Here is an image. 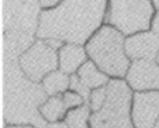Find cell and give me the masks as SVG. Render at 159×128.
I'll list each match as a JSON object with an SVG mask.
<instances>
[{"label":"cell","mask_w":159,"mask_h":128,"mask_svg":"<svg viewBox=\"0 0 159 128\" xmlns=\"http://www.w3.org/2000/svg\"><path fill=\"white\" fill-rule=\"evenodd\" d=\"M108 0H62L57 6L42 10L36 38L86 45L105 24Z\"/></svg>","instance_id":"obj_1"},{"label":"cell","mask_w":159,"mask_h":128,"mask_svg":"<svg viewBox=\"0 0 159 128\" xmlns=\"http://www.w3.org/2000/svg\"><path fill=\"white\" fill-rule=\"evenodd\" d=\"M4 95L2 117L6 126H32L47 128L49 126L39 113V106L48 96L40 83H33L20 70L19 64H7Z\"/></svg>","instance_id":"obj_2"},{"label":"cell","mask_w":159,"mask_h":128,"mask_svg":"<svg viewBox=\"0 0 159 128\" xmlns=\"http://www.w3.org/2000/svg\"><path fill=\"white\" fill-rule=\"evenodd\" d=\"M125 38L118 29L103 24L84 45L89 60L109 78L124 80L131 65L125 50Z\"/></svg>","instance_id":"obj_3"},{"label":"cell","mask_w":159,"mask_h":128,"mask_svg":"<svg viewBox=\"0 0 159 128\" xmlns=\"http://www.w3.org/2000/svg\"><path fill=\"white\" fill-rule=\"evenodd\" d=\"M133 90L125 80L111 78L103 107L90 115V128H134L131 117Z\"/></svg>","instance_id":"obj_4"},{"label":"cell","mask_w":159,"mask_h":128,"mask_svg":"<svg viewBox=\"0 0 159 128\" xmlns=\"http://www.w3.org/2000/svg\"><path fill=\"white\" fill-rule=\"evenodd\" d=\"M157 10L151 0H108L105 24L125 36L151 30Z\"/></svg>","instance_id":"obj_5"},{"label":"cell","mask_w":159,"mask_h":128,"mask_svg":"<svg viewBox=\"0 0 159 128\" xmlns=\"http://www.w3.org/2000/svg\"><path fill=\"white\" fill-rule=\"evenodd\" d=\"M39 0H2V19L6 33L36 37L39 15Z\"/></svg>","instance_id":"obj_6"},{"label":"cell","mask_w":159,"mask_h":128,"mask_svg":"<svg viewBox=\"0 0 159 128\" xmlns=\"http://www.w3.org/2000/svg\"><path fill=\"white\" fill-rule=\"evenodd\" d=\"M20 70L33 83H40L43 78L58 69V50L51 47L44 39L36 38L18 57Z\"/></svg>","instance_id":"obj_7"},{"label":"cell","mask_w":159,"mask_h":128,"mask_svg":"<svg viewBox=\"0 0 159 128\" xmlns=\"http://www.w3.org/2000/svg\"><path fill=\"white\" fill-rule=\"evenodd\" d=\"M131 117L134 128H154L159 120V90L133 91Z\"/></svg>","instance_id":"obj_8"},{"label":"cell","mask_w":159,"mask_h":128,"mask_svg":"<svg viewBox=\"0 0 159 128\" xmlns=\"http://www.w3.org/2000/svg\"><path fill=\"white\" fill-rule=\"evenodd\" d=\"M124 80L133 91L159 90V64L156 60L132 61Z\"/></svg>","instance_id":"obj_9"},{"label":"cell","mask_w":159,"mask_h":128,"mask_svg":"<svg viewBox=\"0 0 159 128\" xmlns=\"http://www.w3.org/2000/svg\"><path fill=\"white\" fill-rule=\"evenodd\" d=\"M125 50L131 62L156 60L159 52V34L151 29L127 36L125 38Z\"/></svg>","instance_id":"obj_10"},{"label":"cell","mask_w":159,"mask_h":128,"mask_svg":"<svg viewBox=\"0 0 159 128\" xmlns=\"http://www.w3.org/2000/svg\"><path fill=\"white\" fill-rule=\"evenodd\" d=\"M89 60L84 45L66 43L58 50V69L64 74L74 75Z\"/></svg>","instance_id":"obj_11"},{"label":"cell","mask_w":159,"mask_h":128,"mask_svg":"<svg viewBox=\"0 0 159 128\" xmlns=\"http://www.w3.org/2000/svg\"><path fill=\"white\" fill-rule=\"evenodd\" d=\"M76 75H77L81 83L86 88H88L89 90L106 87L108 82L111 81V78L105 73H102L98 68V65L90 60H88L82 67L80 68Z\"/></svg>","instance_id":"obj_12"},{"label":"cell","mask_w":159,"mask_h":128,"mask_svg":"<svg viewBox=\"0 0 159 128\" xmlns=\"http://www.w3.org/2000/svg\"><path fill=\"white\" fill-rule=\"evenodd\" d=\"M68 108L63 101L62 95L49 96L45 101L39 106V113L42 117L50 123H60L63 122L68 114Z\"/></svg>","instance_id":"obj_13"},{"label":"cell","mask_w":159,"mask_h":128,"mask_svg":"<svg viewBox=\"0 0 159 128\" xmlns=\"http://www.w3.org/2000/svg\"><path fill=\"white\" fill-rule=\"evenodd\" d=\"M40 86L48 96L63 95L70 88V75L57 69L47 75L40 82Z\"/></svg>","instance_id":"obj_14"},{"label":"cell","mask_w":159,"mask_h":128,"mask_svg":"<svg viewBox=\"0 0 159 128\" xmlns=\"http://www.w3.org/2000/svg\"><path fill=\"white\" fill-rule=\"evenodd\" d=\"M90 115L92 110L88 104L80 108L70 109L64 119L66 128H90Z\"/></svg>","instance_id":"obj_15"},{"label":"cell","mask_w":159,"mask_h":128,"mask_svg":"<svg viewBox=\"0 0 159 128\" xmlns=\"http://www.w3.org/2000/svg\"><path fill=\"white\" fill-rule=\"evenodd\" d=\"M106 100H107V86L106 87H101L92 90L90 96H89V101H88V106L90 108L92 113L100 110L101 108L103 107Z\"/></svg>","instance_id":"obj_16"},{"label":"cell","mask_w":159,"mask_h":128,"mask_svg":"<svg viewBox=\"0 0 159 128\" xmlns=\"http://www.w3.org/2000/svg\"><path fill=\"white\" fill-rule=\"evenodd\" d=\"M62 97H63V101L66 103L68 110L75 109V108H80L82 107V106H84V104H87L86 100H84V97L82 95H80L79 93H76L74 90H70V89L66 90V93L62 95Z\"/></svg>","instance_id":"obj_17"},{"label":"cell","mask_w":159,"mask_h":128,"mask_svg":"<svg viewBox=\"0 0 159 128\" xmlns=\"http://www.w3.org/2000/svg\"><path fill=\"white\" fill-rule=\"evenodd\" d=\"M70 90H74V91H76V93H79L80 95H82L83 97H84V100H86L87 104H88V101H89V96H90V93H92V90H89L88 88H86L81 81L79 80V77H77V75L74 74V75H70V88H69Z\"/></svg>","instance_id":"obj_18"},{"label":"cell","mask_w":159,"mask_h":128,"mask_svg":"<svg viewBox=\"0 0 159 128\" xmlns=\"http://www.w3.org/2000/svg\"><path fill=\"white\" fill-rule=\"evenodd\" d=\"M62 0H39V4L42 10H48V8H52L57 6Z\"/></svg>","instance_id":"obj_19"},{"label":"cell","mask_w":159,"mask_h":128,"mask_svg":"<svg viewBox=\"0 0 159 128\" xmlns=\"http://www.w3.org/2000/svg\"><path fill=\"white\" fill-rule=\"evenodd\" d=\"M5 128H34V127H32V126H21V125H19V126H6ZM47 128H66V123H64V121H63V125H62V122H60V123H50Z\"/></svg>","instance_id":"obj_20"},{"label":"cell","mask_w":159,"mask_h":128,"mask_svg":"<svg viewBox=\"0 0 159 128\" xmlns=\"http://www.w3.org/2000/svg\"><path fill=\"white\" fill-rule=\"evenodd\" d=\"M152 29L154 32H157L159 34V10L156 12V15H154V18H153V21H152Z\"/></svg>","instance_id":"obj_21"},{"label":"cell","mask_w":159,"mask_h":128,"mask_svg":"<svg viewBox=\"0 0 159 128\" xmlns=\"http://www.w3.org/2000/svg\"><path fill=\"white\" fill-rule=\"evenodd\" d=\"M151 2L153 4V6H154V8L158 11L159 10V0H151Z\"/></svg>","instance_id":"obj_22"},{"label":"cell","mask_w":159,"mask_h":128,"mask_svg":"<svg viewBox=\"0 0 159 128\" xmlns=\"http://www.w3.org/2000/svg\"><path fill=\"white\" fill-rule=\"evenodd\" d=\"M156 61H157V63L159 64V52H158V55H157V58H156Z\"/></svg>","instance_id":"obj_23"},{"label":"cell","mask_w":159,"mask_h":128,"mask_svg":"<svg viewBox=\"0 0 159 128\" xmlns=\"http://www.w3.org/2000/svg\"><path fill=\"white\" fill-rule=\"evenodd\" d=\"M154 128H159V120H158V122H157V125H156V127Z\"/></svg>","instance_id":"obj_24"}]
</instances>
